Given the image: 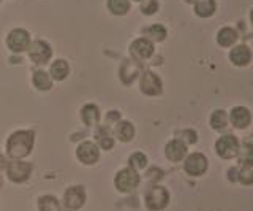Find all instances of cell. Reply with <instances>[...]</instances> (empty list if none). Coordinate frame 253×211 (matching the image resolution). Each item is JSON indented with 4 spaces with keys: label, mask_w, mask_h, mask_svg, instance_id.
Here are the masks:
<instances>
[{
    "label": "cell",
    "mask_w": 253,
    "mask_h": 211,
    "mask_svg": "<svg viewBox=\"0 0 253 211\" xmlns=\"http://www.w3.org/2000/svg\"><path fill=\"white\" fill-rule=\"evenodd\" d=\"M117 134L119 137H121V140H130L133 137V127H131V124L130 122H121L119 124V127H117Z\"/></svg>",
    "instance_id": "21"
},
{
    "label": "cell",
    "mask_w": 253,
    "mask_h": 211,
    "mask_svg": "<svg viewBox=\"0 0 253 211\" xmlns=\"http://www.w3.org/2000/svg\"><path fill=\"white\" fill-rule=\"evenodd\" d=\"M236 38H237V35H236V32L233 29L225 27V29H221L218 32V43L221 46H231L236 42Z\"/></svg>",
    "instance_id": "14"
},
{
    "label": "cell",
    "mask_w": 253,
    "mask_h": 211,
    "mask_svg": "<svg viewBox=\"0 0 253 211\" xmlns=\"http://www.w3.org/2000/svg\"><path fill=\"white\" fill-rule=\"evenodd\" d=\"M32 142H34V137H32V134H27V132L13 135L10 140V145H8V148H10V154L16 156V158L27 154L32 146Z\"/></svg>",
    "instance_id": "1"
},
{
    "label": "cell",
    "mask_w": 253,
    "mask_h": 211,
    "mask_svg": "<svg viewBox=\"0 0 253 211\" xmlns=\"http://www.w3.org/2000/svg\"><path fill=\"white\" fill-rule=\"evenodd\" d=\"M237 150H239V143H237V140L233 135L221 137L217 143V151L221 158H225V159L233 158V156L237 153Z\"/></svg>",
    "instance_id": "4"
},
{
    "label": "cell",
    "mask_w": 253,
    "mask_h": 211,
    "mask_svg": "<svg viewBox=\"0 0 253 211\" xmlns=\"http://www.w3.org/2000/svg\"><path fill=\"white\" fill-rule=\"evenodd\" d=\"M78 158L85 163H93L98 159V148L93 143H83L78 150Z\"/></svg>",
    "instance_id": "7"
},
{
    "label": "cell",
    "mask_w": 253,
    "mask_h": 211,
    "mask_svg": "<svg viewBox=\"0 0 253 211\" xmlns=\"http://www.w3.org/2000/svg\"><path fill=\"white\" fill-rule=\"evenodd\" d=\"M226 114H225V111H221V110H218V111H215L212 114V118H211V122H212V127L213 129H223L225 126H226Z\"/></svg>",
    "instance_id": "20"
},
{
    "label": "cell",
    "mask_w": 253,
    "mask_h": 211,
    "mask_svg": "<svg viewBox=\"0 0 253 211\" xmlns=\"http://www.w3.org/2000/svg\"><path fill=\"white\" fill-rule=\"evenodd\" d=\"M83 118L87 124H93L95 121L98 119V110L97 106L93 105H87L84 110H83Z\"/></svg>",
    "instance_id": "19"
},
{
    "label": "cell",
    "mask_w": 253,
    "mask_h": 211,
    "mask_svg": "<svg viewBox=\"0 0 253 211\" xmlns=\"http://www.w3.org/2000/svg\"><path fill=\"white\" fill-rule=\"evenodd\" d=\"M146 203L150 210H160L168 203V192L163 187H152L146 195Z\"/></svg>",
    "instance_id": "2"
},
{
    "label": "cell",
    "mask_w": 253,
    "mask_h": 211,
    "mask_svg": "<svg viewBox=\"0 0 253 211\" xmlns=\"http://www.w3.org/2000/svg\"><path fill=\"white\" fill-rule=\"evenodd\" d=\"M46 200V211H59V205L54 199H44Z\"/></svg>",
    "instance_id": "25"
},
{
    "label": "cell",
    "mask_w": 253,
    "mask_h": 211,
    "mask_svg": "<svg viewBox=\"0 0 253 211\" xmlns=\"http://www.w3.org/2000/svg\"><path fill=\"white\" fill-rule=\"evenodd\" d=\"M250 18H252V24H253V11H252V16Z\"/></svg>",
    "instance_id": "27"
},
{
    "label": "cell",
    "mask_w": 253,
    "mask_h": 211,
    "mask_svg": "<svg viewBox=\"0 0 253 211\" xmlns=\"http://www.w3.org/2000/svg\"><path fill=\"white\" fill-rule=\"evenodd\" d=\"M34 83L38 89H49L51 88V80L44 72H37L34 76Z\"/></svg>",
    "instance_id": "18"
},
{
    "label": "cell",
    "mask_w": 253,
    "mask_h": 211,
    "mask_svg": "<svg viewBox=\"0 0 253 211\" xmlns=\"http://www.w3.org/2000/svg\"><path fill=\"white\" fill-rule=\"evenodd\" d=\"M241 160L245 162L247 165H253V146L245 145L241 151Z\"/></svg>",
    "instance_id": "22"
},
{
    "label": "cell",
    "mask_w": 253,
    "mask_h": 211,
    "mask_svg": "<svg viewBox=\"0 0 253 211\" xmlns=\"http://www.w3.org/2000/svg\"><path fill=\"white\" fill-rule=\"evenodd\" d=\"M108 6L114 14H124L128 10L130 3L128 0H108Z\"/></svg>",
    "instance_id": "17"
},
{
    "label": "cell",
    "mask_w": 253,
    "mask_h": 211,
    "mask_svg": "<svg viewBox=\"0 0 253 211\" xmlns=\"http://www.w3.org/2000/svg\"><path fill=\"white\" fill-rule=\"evenodd\" d=\"M147 32L152 35L155 40H163L165 35H166V30L162 27V26H154V27H150Z\"/></svg>",
    "instance_id": "23"
},
{
    "label": "cell",
    "mask_w": 253,
    "mask_h": 211,
    "mask_svg": "<svg viewBox=\"0 0 253 211\" xmlns=\"http://www.w3.org/2000/svg\"><path fill=\"white\" fill-rule=\"evenodd\" d=\"M131 165L136 168H142L146 165V158L142 154H134L131 158Z\"/></svg>",
    "instance_id": "24"
},
{
    "label": "cell",
    "mask_w": 253,
    "mask_h": 211,
    "mask_svg": "<svg viewBox=\"0 0 253 211\" xmlns=\"http://www.w3.org/2000/svg\"><path fill=\"white\" fill-rule=\"evenodd\" d=\"M252 57V53L250 50L247 48V46H237V48H234L231 51V60L234 62L236 65H245V64H249V60Z\"/></svg>",
    "instance_id": "13"
},
{
    "label": "cell",
    "mask_w": 253,
    "mask_h": 211,
    "mask_svg": "<svg viewBox=\"0 0 253 211\" xmlns=\"http://www.w3.org/2000/svg\"><path fill=\"white\" fill-rule=\"evenodd\" d=\"M30 57L34 59L38 64H42V62H46L47 59L51 57V50L49 46L43 42H37L32 45V50H30Z\"/></svg>",
    "instance_id": "8"
},
{
    "label": "cell",
    "mask_w": 253,
    "mask_h": 211,
    "mask_svg": "<svg viewBox=\"0 0 253 211\" xmlns=\"http://www.w3.org/2000/svg\"><path fill=\"white\" fill-rule=\"evenodd\" d=\"M142 10H144V13H154L157 10V3L152 2L150 5H146V6H142Z\"/></svg>",
    "instance_id": "26"
},
{
    "label": "cell",
    "mask_w": 253,
    "mask_h": 211,
    "mask_svg": "<svg viewBox=\"0 0 253 211\" xmlns=\"http://www.w3.org/2000/svg\"><path fill=\"white\" fill-rule=\"evenodd\" d=\"M231 122L237 129H244L249 126L250 122V113L247 108L244 106H236L234 110L231 111Z\"/></svg>",
    "instance_id": "9"
},
{
    "label": "cell",
    "mask_w": 253,
    "mask_h": 211,
    "mask_svg": "<svg viewBox=\"0 0 253 211\" xmlns=\"http://www.w3.org/2000/svg\"><path fill=\"white\" fill-rule=\"evenodd\" d=\"M208 168V159L203 154H192L185 162V170L190 175H201Z\"/></svg>",
    "instance_id": "5"
},
{
    "label": "cell",
    "mask_w": 253,
    "mask_h": 211,
    "mask_svg": "<svg viewBox=\"0 0 253 211\" xmlns=\"http://www.w3.org/2000/svg\"><path fill=\"white\" fill-rule=\"evenodd\" d=\"M131 53H133V56H136L139 59H146L154 53V48H152V45H150V42L138 40L131 45Z\"/></svg>",
    "instance_id": "11"
},
{
    "label": "cell",
    "mask_w": 253,
    "mask_h": 211,
    "mask_svg": "<svg viewBox=\"0 0 253 211\" xmlns=\"http://www.w3.org/2000/svg\"><path fill=\"white\" fill-rule=\"evenodd\" d=\"M141 86H142V91L146 94H150V96H154V94H158L162 91V83L154 73H146L144 78H142Z\"/></svg>",
    "instance_id": "10"
},
{
    "label": "cell",
    "mask_w": 253,
    "mask_h": 211,
    "mask_svg": "<svg viewBox=\"0 0 253 211\" xmlns=\"http://www.w3.org/2000/svg\"><path fill=\"white\" fill-rule=\"evenodd\" d=\"M51 73L55 80H63L68 75V64L65 60H57L51 68Z\"/></svg>",
    "instance_id": "16"
},
{
    "label": "cell",
    "mask_w": 253,
    "mask_h": 211,
    "mask_svg": "<svg viewBox=\"0 0 253 211\" xmlns=\"http://www.w3.org/2000/svg\"><path fill=\"white\" fill-rule=\"evenodd\" d=\"M166 156L171 160H180L185 156V145L180 140H174V142L166 146Z\"/></svg>",
    "instance_id": "12"
},
{
    "label": "cell",
    "mask_w": 253,
    "mask_h": 211,
    "mask_svg": "<svg viewBox=\"0 0 253 211\" xmlns=\"http://www.w3.org/2000/svg\"><path fill=\"white\" fill-rule=\"evenodd\" d=\"M215 10V2L213 0H200L196 3V13L200 16H211Z\"/></svg>",
    "instance_id": "15"
},
{
    "label": "cell",
    "mask_w": 253,
    "mask_h": 211,
    "mask_svg": "<svg viewBox=\"0 0 253 211\" xmlns=\"http://www.w3.org/2000/svg\"><path fill=\"white\" fill-rule=\"evenodd\" d=\"M6 42H8V46H10L13 51H22L29 45V34L26 32V30L16 29L10 35H8Z\"/></svg>",
    "instance_id": "6"
},
{
    "label": "cell",
    "mask_w": 253,
    "mask_h": 211,
    "mask_svg": "<svg viewBox=\"0 0 253 211\" xmlns=\"http://www.w3.org/2000/svg\"><path fill=\"white\" fill-rule=\"evenodd\" d=\"M138 183H139V176L131 170H122L116 178V184L119 187V191H122V192H128L134 189V187L138 186Z\"/></svg>",
    "instance_id": "3"
}]
</instances>
